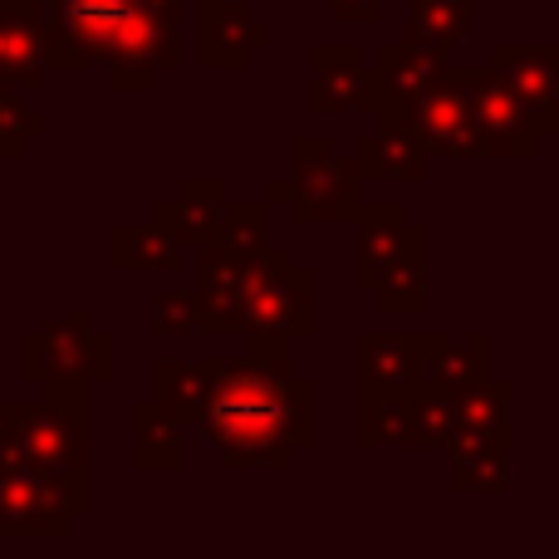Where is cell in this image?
Segmentation results:
<instances>
[{
	"instance_id": "1",
	"label": "cell",
	"mask_w": 559,
	"mask_h": 559,
	"mask_svg": "<svg viewBox=\"0 0 559 559\" xmlns=\"http://www.w3.org/2000/svg\"><path fill=\"white\" fill-rule=\"evenodd\" d=\"M246 354L222 358L206 403L202 432L216 462L241 466H289L295 452L314 447V383L295 378V338L241 334Z\"/></svg>"
},
{
	"instance_id": "2",
	"label": "cell",
	"mask_w": 559,
	"mask_h": 559,
	"mask_svg": "<svg viewBox=\"0 0 559 559\" xmlns=\"http://www.w3.org/2000/svg\"><path fill=\"white\" fill-rule=\"evenodd\" d=\"M35 25L49 69H108L118 94L157 88L182 64L177 10L157 0H10Z\"/></svg>"
},
{
	"instance_id": "3",
	"label": "cell",
	"mask_w": 559,
	"mask_h": 559,
	"mask_svg": "<svg viewBox=\"0 0 559 559\" xmlns=\"http://www.w3.org/2000/svg\"><path fill=\"white\" fill-rule=\"evenodd\" d=\"M88 383H49L45 403H10L5 427L15 432L25 466L45 481L55 506L74 515L94 511V452H88Z\"/></svg>"
},
{
	"instance_id": "4",
	"label": "cell",
	"mask_w": 559,
	"mask_h": 559,
	"mask_svg": "<svg viewBox=\"0 0 559 559\" xmlns=\"http://www.w3.org/2000/svg\"><path fill=\"white\" fill-rule=\"evenodd\" d=\"M358 163L338 153L334 133L289 138V173L271 182V202H285L295 226H354L364 216Z\"/></svg>"
},
{
	"instance_id": "5",
	"label": "cell",
	"mask_w": 559,
	"mask_h": 559,
	"mask_svg": "<svg viewBox=\"0 0 559 559\" xmlns=\"http://www.w3.org/2000/svg\"><path fill=\"white\" fill-rule=\"evenodd\" d=\"M236 334H314V271L299 265L289 246L246 255L236 289Z\"/></svg>"
},
{
	"instance_id": "6",
	"label": "cell",
	"mask_w": 559,
	"mask_h": 559,
	"mask_svg": "<svg viewBox=\"0 0 559 559\" xmlns=\"http://www.w3.org/2000/svg\"><path fill=\"white\" fill-rule=\"evenodd\" d=\"M476 74L481 64H447L403 114V128L423 143L427 157H452V163L486 157V138L476 123Z\"/></svg>"
},
{
	"instance_id": "7",
	"label": "cell",
	"mask_w": 559,
	"mask_h": 559,
	"mask_svg": "<svg viewBox=\"0 0 559 559\" xmlns=\"http://www.w3.org/2000/svg\"><path fill=\"white\" fill-rule=\"evenodd\" d=\"M20 378L25 383H108L114 378V338L94 329V319L79 314L49 319L39 334H25L20 344Z\"/></svg>"
},
{
	"instance_id": "8",
	"label": "cell",
	"mask_w": 559,
	"mask_h": 559,
	"mask_svg": "<svg viewBox=\"0 0 559 559\" xmlns=\"http://www.w3.org/2000/svg\"><path fill=\"white\" fill-rule=\"evenodd\" d=\"M447 69L442 49L423 45H383L373 64H364V114H373L378 123L403 128V114L413 108V98L432 84Z\"/></svg>"
},
{
	"instance_id": "9",
	"label": "cell",
	"mask_w": 559,
	"mask_h": 559,
	"mask_svg": "<svg viewBox=\"0 0 559 559\" xmlns=\"http://www.w3.org/2000/svg\"><path fill=\"white\" fill-rule=\"evenodd\" d=\"M358 289L373 295L388 275H397L403 265H417L427 261V231L393 202H378V206H364L358 216Z\"/></svg>"
},
{
	"instance_id": "10",
	"label": "cell",
	"mask_w": 559,
	"mask_h": 559,
	"mask_svg": "<svg viewBox=\"0 0 559 559\" xmlns=\"http://www.w3.org/2000/svg\"><path fill=\"white\" fill-rule=\"evenodd\" d=\"M491 69L511 84V94L525 104L535 133L555 138L559 133V64H555V45H496L491 49Z\"/></svg>"
},
{
	"instance_id": "11",
	"label": "cell",
	"mask_w": 559,
	"mask_h": 559,
	"mask_svg": "<svg viewBox=\"0 0 559 559\" xmlns=\"http://www.w3.org/2000/svg\"><path fill=\"white\" fill-rule=\"evenodd\" d=\"M476 123H481V138H486V157H521V163H531L535 147L545 143L535 133L525 104L511 94V84L491 64H481V74H476Z\"/></svg>"
},
{
	"instance_id": "12",
	"label": "cell",
	"mask_w": 559,
	"mask_h": 559,
	"mask_svg": "<svg viewBox=\"0 0 559 559\" xmlns=\"http://www.w3.org/2000/svg\"><path fill=\"white\" fill-rule=\"evenodd\" d=\"M69 515L55 506L35 472L0 476V540H64Z\"/></svg>"
},
{
	"instance_id": "13",
	"label": "cell",
	"mask_w": 559,
	"mask_h": 559,
	"mask_svg": "<svg viewBox=\"0 0 559 559\" xmlns=\"http://www.w3.org/2000/svg\"><path fill=\"white\" fill-rule=\"evenodd\" d=\"M271 45V25L251 15L241 0H206L202 5V64L206 69H246L255 49Z\"/></svg>"
},
{
	"instance_id": "14",
	"label": "cell",
	"mask_w": 559,
	"mask_h": 559,
	"mask_svg": "<svg viewBox=\"0 0 559 559\" xmlns=\"http://www.w3.org/2000/svg\"><path fill=\"white\" fill-rule=\"evenodd\" d=\"M358 393H407L423 383V334L358 338Z\"/></svg>"
},
{
	"instance_id": "15",
	"label": "cell",
	"mask_w": 559,
	"mask_h": 559,
	"mask_svg": "<svg viewBox=\"0 0 559 559\" xmlns=\"http://www.w3.org/2000/svg\"><path fill=\"white\" fill-rule=\"evenodd\" d=\"M491 358H496L491 334H472V338L423 334V383L442 388V393H462V388L491 378Z\"/></svg>"
},
{
	"instance_id": "16",
	"label": "cell",
	"mask_w": 559,
	"mask_h": 559,
	"mask_svg": "<svg viewBox=\"0 0 559 559\" xmlns=\"http://www.w3.org/2000/svg\"><path fill=\"white\" fill-rule=\"evenodd\" d=\"M226 202L231 197H226L222 177H187L173 202L157 206V222L177 236V246H206L216 236V226H222Z\"/></svg>"
},
{
	"instance_id": "17",
	"label": "cell",
	"mask_w": 559,
	"mask_h": 559,
	"mask_svg": "<svg viewBox=\"0 0 559 559\" xmlns=\"http://www.w3.org/2000/svg\"><path fill=\"white\" fill-rule=\"evenodd\" d=\"M354 163H358V177H364V182H423L432 157L423 153V143H417L407 128L378 123L358 138Z\"/></svg>"
},
{
	"instance_id": "18",
	"label": "cell",
	"mask_w": 559,
	"mask_h": 559,
	"mask_svg": "<svg viewBox=\"0 0 559 559\" xmlns=\"http://www.w3.org/2000/svg\"><path fill=\"white\" fill-rule=\"evenodd\" d=\"M216 368L222 358H163L157 364V397L153 403L173 417L177 427H202L206 403H212V388H216Z\"/></svg>"
},
{
	"instance_id": "19",
	"label": "cell",
	"mask_w": 559,
	"mask_h": 559,
	"mask_svg": "<svg viewBox=\"0 0 559 559\" xmlns=\"http://www.w3.org/2000/svg\"><path fill=\"white\" fill-rule=\"evenodd\" d=\"M309 108L324 118L364 114V59L348 45H319L314 49V88Z\"/></svg>"
},
{
	"instance_id": "20",
	"label": "cell",
	"mask_w": 559,
	"mask_h": 559,
	"mask_svg": "<svg viewBox=\"0 0 559 559\" xmlns=\"http://www.w3.org/2000/svg\"><path fill=\"white\" fill-rule=\"evenodd\" d=\"M45 79H49V59H45V45H39L35 25H29L10 0H0V84L39 94Z\"/></svg>"
},
{
	"instance_id": "21",
	"label": "cell",
	"mask_w": 559,
	"mask_h": 559,
	"mask_svg": "<svg viewBox=\"0 0 559 559\" xmlns=\"http://www.w3.org/2000/svg\"><path fill=\"white\" fill-rule=\"evenodd\" d=\"M108 261H114V271H173L177 261H182V246H177V236L167 231L163 222H118L114 231H108Z\"/></svg>"
},
{
	"instance_id": "22",
	"label": "cell",
	"mask_w": 559,
	"mask_h": 559,
	"mask_svg": "<svg viewBox=\"0 0 559 559\" xmlns=\"http://www.w3.org/2000/svg\"><path fill=\"white\" fill-rule=\"evenodd\" d=\"M407 5V25L403 39L423 49H456L462 35L472 29V0H403Z\"/></svg>"
},
{
	"instance_id": "23",
	"label": "cell",
	"mask_w": 559,
	"mask_h": 559,
	"mask_svg": "<svg viewBox=\"0 0 559 559\" xmlns=\"http://www.w3.org/2000/svg\"><path fill=\"white\" fill-rule=\"evenodd\" d=\"M133 466L138 472H177L182 466V427L157 403L133 407Z\"/></svg>"
},
{
	"instance_id": "24",
	"label": "cell",
	"mask_w": 559,
	"mask_h": 559,
	"mask_svg": "<svg viewBox=\"0 0 559 559\" xmlns=\"http://www.w3.org/2000/svg\"><path fill=\"white\" fill-rule=\"evenodd\" d=\"M456 427L452 413V393L432 383H417L403 403V432H397V447H442Z\"/></svg>"
},
{
	"instance_id": "25",
	"label": "cell",
	"mask_w": 559,
	"mask_h": 559,
	"mask_svg": "<svg viewBox=\"0 0 559 559\" xmlns=\"http://www.w3.org/2000/svg\"><path fill=\"white\" fill-rule=\"evenodd\" d=\"M212 251H226V255H255L271 246V212L265 202H226V216L216 226Z\"/></svg>"
},
{
	"instance_id": "26",
	"label": "cell",
	"mask_w": 559,
	"mask_h": 559,
	"mask_svg": "<svg viewBox=\"0 0 559 559\" xmlns=\"http://www.w3.org/2000/svg\"><path fill=\"white\" fill-rule=\"evenodd\" d=\"M511 397H515V388L496 373L486 383L462 388V393H452L456 427H511Z\"/></svg>"
},
{
	"instance_id": "27",
	"label": "cell",
	"mask_w": 559,
	"mask_h": 559,
	"mask_svg": "<svg viewBox=\"0 0 559 559\" xmlns=\"http://www.w3.org/2000/svg\"><path fill=\"white\" fill-rule=\"evenodd\" d=\"M45 133H49V118L39 108H29L20 98V88L0 84V163H15L29 138H45Z\"/></svg>"
},
{
	"instance_id": "28",
	"label": "cell",
	"mask_w": 559,
	"mask_h": 559,
	"mask_svg": "<svg viewBox=\"0 0 559 559\" xmlns=\"http://www.w3.org/2000/svg\"><path fill=\"white\" fill-rule=\"evenodd\" d=\"M447 491L452 496H501L511 486V452H486L466 462H447Z\"/></svg>"
},
{
	"instance_id": "29",
	"label": "cell",
	"mask_w": 559,
	"mask_h": 559,
	"mask_svg": "<svg viewBox=\"0 0 559 559\" xmlns=\"http://www.w3.org/2000/svg\"><path fill=\"white\" fill-rule=\"evenodd\" d=\"M373 299H378V309H383V314L417 319V314L427 309V271H423V261H417V265H403L397 275H388L383 285L373 289Z\"/></svg>"
},
{
	"instance_id": "30",
	"label": "cell",
	"mask_w": 559,
	"mask_h": 559,
	"mask_svg": "<svg viewBox=\"0 0 559 559\" xmlns=\"http://www.w3.org/2000/svg\"><path fill=\"white\" fill-rule=\"evenodd\" d=\"M202 329V305H197V289H157V334H197Z\"/></svg>"
},
{
	"instance_id": "31",
	"label": "cell",
	"mask_w": 559,
	"mask_h": 559,
	"mask_svg": "<svg viewBox=\"0 0 559 559\" xmlns=\"http://www.w3.org/2000/svg\"><path fill=\"white\" fill-rule=\"evenodd\" d=\"M334 5V20L338 25H378L388 10V0H329Z\"/></svg>"
},
{
	"instance_id": "32",
	"label": "cell",
	"mask_w": 559,
	"mask_h": 559,
	"mask_svg": "<svg viewBox=\"0 0 559 559\" xmlns=\"http://www.w3.org/2000/svg\"><path fill=\"white\" fill-rule=\"evenodd\" d=\"M5 413H10V397H5V383H0V427H5Z\"/></svg>"
},
{
	"instance_id": "33",
	"label": "cell",
	"mask_w": 559,
	"mask_h": 559,
	"mask_svg": "<svg viewBox=\"0 0 559 559\" xmlns=\"http://www.w3.org/2000/svg\"><path fill=\"white\" fill-rule=\"evenodd\" d=\"M299 5H324V0H299Z\"/></svg>"
},
{
	"instance_id": "34",
	"label": "cell",
	"mask_w": 559,
	"mask_h": 559,
	"mask_svg": "<svg viewBox=\"0 0 559 559\" xmlns=\"http://www.w3.org/2000/svg\"><path fill=\"white\" fill-rule=\"evenodd\" d=\"M192 5H206V0H192Z\"/></svg>"
},
{
	"instance_id": "35",
	"label": "cell",
	"mask_w": 559,
	"mask_h": 559,
	"mask_svg": "<svg viewBox=\"0 0 559 559\" xmlns=\"http://www.w3.org/2000/svg\"><path fill=\"white\" fill-rule=\"evenodd\" d=\"M388 5H393V0H388Z\"/></svg>"
}]
</instances>
